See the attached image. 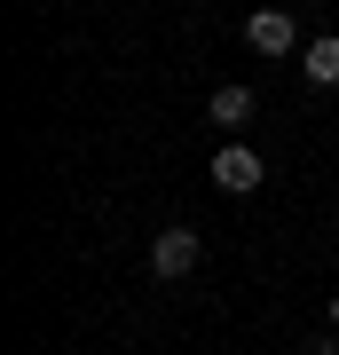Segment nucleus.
Here are the masks:
<instances>
[{
  "label": "nucleus",
  "mask_w": 339,
  "mask_h": 355,
  "mask_svg": "<svg viewBox=\"0 0 339 355\" xmlns=\"http://www.w3.org/2000/svg\"><path fill=\"white\" fill-rule=\"evenodd\" d=\"M214 119L221 127H245L252 119V87H214Z\"/></svg>",
  "instance_id": "39448f33"
},
{
  "label": "nucleus",
  "mask_w": 339,
  "mask_h": 355,
  "mask_svg": "<svg viewBox=\"0 0 339 355\" xmlns=\"http://www.w3.org/2000/svg\"><path fill=\"white\" fill-rule=\"evenodd\" d=\"M214 182L229 198H252V190H261V158H252L245 142H229V150H214Z\"/></svg>",
  "instance_id": "f257e3e1"
},
{
  "label": "nucleus",
  "mask_w": 339,
  "mask_h": 355,
  "mask_svg": "<svg viewBox=\"0 0 339 355\" xmlns=\"http://www.w3.org/2000/svg\"><path fill=\"white\" fill-rule=\"evenodd\" d=\"M300 71L315 79V87H339V32H324V40H308V48H300Z\"/></svg>",
  "instance_id": "20e7f679"
},
{
  "label": "nucleus",
  "mask_w": 339,
  "mask_h": 355,
  "mask_svg": "<svg viewBox=\"0 0 339 355\" xmlns=\"http://www.w3.org/2000/svg\"><path fill=\"white\" fill-rule=\"evenodd\" d=\"M150 268H158L166 284H174V277H189V268H198V237H189V229H166V237L150 245Z\"/></svg>",
  "instance_id": "f03ea898"
},
{
  "label": "nucleus",
  "mask_w": 339,
  "mask_h": 355,
  "mask_svg": "<svg viewBox=\"0 0 339 355\" xmlns=\"http://www.w3.org/2000/svg\"><path fill=\"white\" fill-rule=\"evenodd\" d=\"M300 355H339V331H324V340H308Z\"/></svg>",
  "instance_id": "423d86ee"
},
{
  "label": "nucleus",
  "mask_w": 339,
  "mask_h": 355,
  "mask_svg": "<svg viewBox=\"0 0 339 355\" xmlns=\"http://www.w3.org/2000/svg\"><path fill=\"white\" fill-rule=\"evenodd\" d=\"M245 40H252V48H261V55H292V40H300V32H292V16L261 8V16H252V24H245Z\"/></svg>",
  "instance_id": "7ed1b4c3"
},
{
  "label": "nucleus",
  "mask_w": 339,
  "mask_h": 355,
  "mask_svg": "<svg viewBox=\"0 0 339 355\" xmlns=\"http://www.w3.org/2000/svg\"><path fill=\"white\" fill-rule=\"evenodd\" d=\"M331 331H339V292H331Z\"/></svg>",
  "instance_id": "0eeeda50"
}]
</instances>
